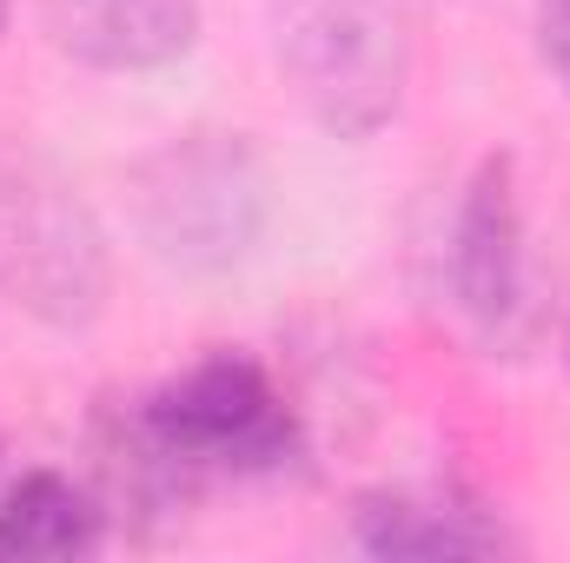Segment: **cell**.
Masks as SVG:
<instances>
[{"mask_svg":"<svg viewBox=\"0 0 570 563\" xmlns=\"http://www.w3.org/2000/svg\"><path fill=\"white\" fill-rule=\"evenodd\" d=\"M134 226L173 273H233L266 233V159L246 134L193 127L134 166Z\"/></svg>","mask_w":570,"mask_h":563,"instance_id":"1","label":"cell"},{"mask_svg":"<svg viewBox=\"0 0 570 563\" xmlns=\"http://www.w3.org/2000/svg\"><path fill=\"white\" fill-rule=\"evenodd\" d=\"M266 20L285 87L325 134L372 140L399 120L412 87L405 0H266Z\"/></svg>","mask_w":570,"mask_h":563,"instance_id":"2","label":"cell"},{"mask_svg":"<svg viewBox=\"0 0 570 563\" xmlns=\"http://www.w3.org/2000/svg\"><path fill=\"white\" fill-rule=\"evenodd\" d=\"M0 292L53 332H87L114 292L94 206L33 146H0Z\"/></svg>","mask_w":570,"mask_h":563,"instance_id":"3","label":"cell"},{"mask_svg":"<svg viewBox=\"0 0 570 563\" xmlns=\"http://www.w3.org/2000/svg\"><path fill=\"white\" fill-rule=\"evenodd\" d=\"M146 424L199 477H285L305 464V424L253 352H206L179 378L140 392Z\"/></svg>","mask_w":570,"mask_h":563,"instance_id":"4","label":"cell"},{"mask_svg":"<svg viewBox=\"0 0 570 563\" xmlns=\"http://www.w3.org/2000/svg\"><path fill=\"white\" fill-rule=\"evenodd\" d=\"M444 298H451L458 325L491 358H524L544 338V325H551L544 266H538V246H531L518 166L504 152H491L464 179V192L451 206V233H444Z\"/></svg>","mask_w":570,"mask_h":563,"instance_id":"5","label":"cell"},{"mask_svg":"<svg viewBox=\"0 0 570 563\" xmlns=\"http://www.w3.org/2000/svg\"><path fill=\"white\" fill-rule=\"evenodd\" d=\"M352 544L365 557H518L524 537L464 491H365L352 504Z\"/></svg>","mask_w":570,"mask_h":563,"instance_id":"6","label":"cell"},{"mask_svg":"<svg viewBox=\"0 0 570 563\" xmlns=\"http://www.w3.org/2000/svg\"><path fill=\"white\" fill-rule=\"evenodd\" d=\"M53 47L100 73H153L199 47V0H40Z\"/></svg>","mask_w":570,"mask_h":563,"instance_id":"7","label":"cell"},{"mask_svg":"<svg viewBox=\"0 0 570 563\" xmlns=\"http://www.w3.org/2000/svg\"><path fill=\"white\" fill-rule=\"evenodd\" d=\"M94 491L114 524L153 531V524H173L179 511H193V497L206 484L166 451V437L146 424L140 392H134V398H100V412H94Z\"/></svg>","mask_w":570,"mask_h":563,"instance_id":"8","label":"cell"},{"mask_svg":"<svg viewBox=\"0 0 570 563\" xmlns=\"http://www.w3.org/2000/svg\"><path fill=\"white\" fill-rule=\"evenodd\" d=\"M107 531L100 491L67 471H27L0 491V557H94Z\"/></svg>","mask_w":570,"mask_h":563,"instance_id":"9","label":"cell"},{"mask_svg":"<svg viewBox=\"0 0 570 563\" xmlns=\"http://www.w3.org/2000/svg\"><path fill=\"white\" fill-rule=\"evenodd\" d=\"M531 33H538L544 73L570 93V0H538V7H531Z\"/></svg>","mask_w":570,"mask_h":563,"instance_id":"10","label":"cell"},{"mask_svg":"<svg viewBox=\"0 0 570 563\" xmlns=\"http://www.w3.org/2000/svg\"><path fill=\"white\" fill-rule=\"evenodd\" d=\"M7 13H13V0H0V33H7Z\"/></svg>","mask_w":570,"mask_h":563,"instance_id":"11","label":"cell"},{"mask_svg":"<svg viewBox=\"0 0 570 563\" xmlns=\"http://www.w3.org/2000/svg\"><path fill=\"white\" fill-rule=\"evenodd\" d=\"M564 365H570V312H564Z\"/></svg>","mask_w":570,"mask_h":563,"instance_id":"12","label":"cell"}]
</instances>
